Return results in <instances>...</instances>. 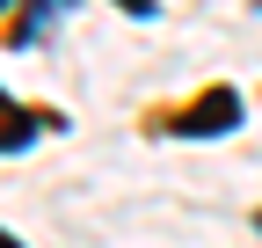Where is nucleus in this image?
I'll list each match as a JSON object with an SVG mask.
<instances>
[{"label": "nucleus", "instance_id": "1", "mask_svg": "<svg viewBox=\"0 0 262 248\" xmlns=\"http://www.w3.org/2000/svg\"><path fill=\"white\" fill-rule=\"evenodd\" d=\"M233 124H241V95L233 88H211V95H196V110L175 117V132L182 139H219V132H233Z\"/></svg>", "mask_w": 262, "mask_h": 248}, {"label": "nucleus", "instance_id": "2", "mask_svg": "<svg viewBox=\"0 0 262 248\" xmlns=\"http://www.w3.org/2000/svg\"><path fill=\"white\" fill-rule=\"evenodd\" d=\"M29 139H37V117L15 110V102H0V153H22Z\"/></svg>", "mask_w": 262, "mask_h": 248}, {"label": "nucleus", "instance_id": "3", "mask_svg": "<svg viewBox=\"0 0 262 248\" xmlns=\"http://www.w3.org/2000/svg\"><path fill=\"white\" fill-rule=\"evenodd\" d=\"M0 248H22V241H15V234H0Z\"/></svg>", "mask_w": 262, "mask_h": 248}, {"label": "nucleus", "instance_id": "4", "mask_svg": "<svg viewBox=\"0 0 262 248\" xmlns=\"http://www.w3.org/2000/svg\"><path fill=\"white\" fill-rule=\"evenodd\" d=\"M0 8H15V0H0Z\"/></svg>", "mask_w": 262, "mask_h": 248}]
</instances>
